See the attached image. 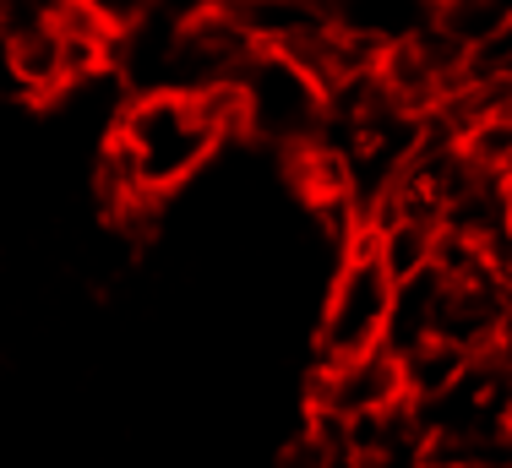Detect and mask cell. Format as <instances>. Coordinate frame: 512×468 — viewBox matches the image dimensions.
Wrapping results in <instances>:
<instances>
[{
    "label": "cell",
    "mask_w": 512,
    "mask_h": 468,
    "mask_svg": "<svg viewBox=\"0 0 512 468\" xmlns=\"http://www.w3.org/2000/svg\"><path fill=\"white\" fill-rule=\"evenodd\" d=\"M469 360H474V354L458 349V343H447V338L414 343V349L398 354V365H404V392H409L414 403L436 398V392H447L463 371H469Z\"/></svg>",
    "instance_id": "obj_6"
},
{
    "label": "cell",
    "mask_w": 512,
    "mask_h": 468,
    "mask_svg": "<svg viewBox=\"0 0 512 468\" xmlns=\"http://www.w3.org/2000/svg\"><path fill=\"white\" fill-rule=\"evenodd\" d=\"M229 137H246L235 88H137L99 153V196L120 213H137L202 175Z\"/></svg>",
    "instance_id": "obj_1"
},
{
    "label": "cell",
    "mask_w": 512,
    "mask_h": 468,
    "mask_svg": "<svg viewBox=\"0 0 512 468\" xmlns=\"http://www.w3.org/2000/svg\"><path fill=\"white\" fill-rule=\"evenodd\" d=\"M88 6L99 11L104 22H115V28L126 33L131 22H142V17H148V11H158V6H164V0H88Z\"/></svg>",
    "instance_id": "obj_8"
},
{
    "label": "cell",
    "mask_w": 512,
    "mask_h": 468,
    "mask_svg": "<svg viewBox=\"0 0 512 468\" xmlns=\"http://www.w3.org/2000/svg\"><path fill=\"white\" fill-rule=\"evenodd\" d=\"M404 365L398 354L387 349H365V354H349V360H333V365H316V387H311V414L316 420H360V414H382L393 403H404Z\"/></svg>",
    "instance_id": "obj_4"
},
{
    "label": "cell",
    "mask_w": 512,
    "mask_h": 468,
    "mask_svg": "<svg viewBox=\"0 0 512 468\" xmlns=\"http://www.w3.org/2000/svg\"><path fill=\"white\" fill-rule=\"evenodd\" d=\"M485 468H512V458H502V463H485Z\"/></svg>",
    "instance_id": "obj_10"
},
{
    "label": "cell",
    "mask_w": 512,
    "mask_h": 468,
    "mask_svg": "<svg viewBox=\"0 0 512 468\" xmlns=\"http://www.w3.org/2000/svg\"><path fill=\"white\" fill-rule=\"evenodd\" d=\"M333 28L371 49H393L436 22V0H327Z\"/></svg>",
    "instance_id": "obj_5"
},
{
    "label": "cell",
    "mask_w": 512,
    "mask_h": 468,
    "mask_svg": "<svg viewBox=\"0 0 512 468\" xmlns=\"http://www.w3.org/2000/svg\"><path fill=\"white\" fill-rule=\"evenodd\" d=\"M398 278L382 262L371 234H360L355 245H344L333 283L322 300V322H316V365L349 360V354L382 349L387 343V316H393Z\"/></svg>",
    "instance_id": "obj_3"
},
{
    "label": "cell",
    "mask_w": 512,
    "mask_h": 468,
    "mask_svg": "<svg viewBox=\"0 0 512 468\" xmlns=\"http://www.w3.org/2000/svg\"><path fill=\"white\" fill-rule=\"evenodd\" d=\"M235 93L240 115H246V137L278 147V153H306L327 126V88L289 49L262 44L235 77Z\"/></svg>",
    "instance_id": "obj_2"
},
{
    "label": "cell",
    "mask_w": 512,
    "mask_h": 468,
    "mask_svg": "<svg viewBox=\"0 0 512 468\" xmlns=\"http://www.w3.org/2000/svg\"><path fill=\"white\" fill-rule=\"evenodd\" d=\"M66 11H71V0H0V28H6L11 39H22V33L55 28Z\"/></svg>",
    "instance_id": "obj_7"
},
{
    "label": "cell",
    "mask_w": 512,
    "mask_h": 468,
    "mask_svg": "<svg viewBox=\"0 0 512 468\" xmlns=\"http://www.w3.org/2000/svg\"><path fill=\"white\" fill-rule=\"evenodd\" d=\"M507 202H512V169H507Z\"/></svg>",
    "instance_id": "obj_11"
},
{
    "label": "cell",
    "mask_w": 512,
    "mask_h": 468,
    "mask_svg": "<svg viewBox=\"0 0 512 468\" xmlns=\"http://www.w3.org/2000/svg\"><path fill=\"white\" fill-rule=\"evenodd\" d=\"M507 338H512V332H507Z\"/></svg>",
    "instance_id": "obj_12"
},
{
    "label": "cell",
    "mask_w": 512,
    "mask_h": 468,
    "mask_svg": "<svg viewBox=\"0 0 512 468\" xmlns=\"http://www.w3.org/2000/svg\"><path fill=\"white\" fill-rule=\"evenodd\" d=\"M0 98H22V82H17V44H11L6 28H0Z\"/></svg>",
    "instance_id": "obj_9"
}]
</instances>
